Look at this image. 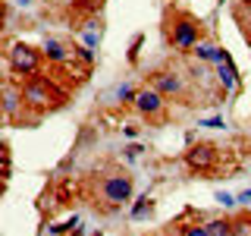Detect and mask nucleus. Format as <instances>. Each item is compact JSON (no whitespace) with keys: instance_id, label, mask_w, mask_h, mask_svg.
Listing matches in <instances>:
<instances>
[{"instance_id":"7","label":"nucleus","mask_w":251,"mask_h":236,"mask_svg":"<svg viewBox=\"0 0 251 236\" xmlns=\"http://www.w3.org/2000/svg\"><path fill=\"white\" fill-rule=\"evenodd\" d=\"M214 161H217V151L210 145H198V148L188 151V167H192V170H210Z\"/></svg>"},{"instance_id":"2","label":"nucleus","mask_w":251,"mask_h":236,"mask_svg":"<svg viewBox=\"0 0 251 236\" xmlns=\"http://www.w3.org/2000/svg\"><path fill=\"white\" fill-rule=\"evenodd\" d=\"M6 60H10V69L16 76H38V69H41V54L28 44H13Z\"/></svg>"},{"instance_id":"10","label":"nucleus","mask_w":251,"mask_h":236,"mask_svg":"<svg viewBox=\"0 0 251 236\" xmlns=\"http://www.w3.org/2000/svg\"><path fill=\"white\" fill-rule=\"evenodd\" d=\"M207 230H210V236H232V220L217 217V220H210V224H207Z\"/></svg>"},{"instance_id":"21","label":"nucleus","mask_w":251,"mask_h":236,"mask_svg":"<svg viewBox=\"0 0 251 236\" xmlns=\"http://www.w3.org/2000/svg\"><path fill=\"white\" fill-rule=\"evenodd\" d=\"M141 151H145V148H141V145H129V148H126V157H138Z\"/></svg>"},{"instance_id":"3","label":"nucleus","mask_w":251,"mask_h":236,"mask_svg":"<svg viewBox=\"0 0 251 236\" xmlns=\"http://www.w3.org/2000/svg\"><path fill=\"white\" fill-rule=\"evenodd\" d=\"M173 47L176 51H195V44L201 41V26L192 19V16H179L173 22Z\"/></svg>"},{"instance_id":"22","label":"nucleus","mask_w":251,"mask_h":236,"mask_svg":"<svg viewBox=\"0 0 251 236\" xmlns=\"http://www.w3.org/2000/svg\"><path fill=\"white\" fill-rule=\"evenodd\" d=\"M138 136V126H126V139H135Z\"/></svg>"},{"instance_id":"8","label":"nucleus","mask_w":251,"mask_h":236,"mask_svg":"<svg viewBox=\"0 0 251 236\" xmlns=\"http://www.w3.org/2000/svg\"><path fill=\"white\" fill-rule=\"evenodd\" d=\"M41 54H44V57L50 60V63H66V60H69V51H66V47H63V44L57 41V38H44Z\"/></svg>"},{"instance_id":"16","label":"nucleus","mask_w":251,"mask_h":236,"mask_svg":"<svg viewBox=\"0 0 251 236\" xmlns=\"http://www.w3.org/2000/svg\"><path fill=\"white\" fill-rule=\"evenodd\" d=\"M198 126H207V129H223L226 120H223V117H210V120H201Z\"/></svg>"},{"instance_id":"13","label":"nucleus","mask_w":251,"mask_h":236,"mask_svg":"<svg viewBox=\"0 0 251 236\" xmlns=\"http://www.w3.org/2000/svg\"><path fill=\"white\" fill-rule=\"evenodd\" d=\"M148 211H151V199H148V195H141V199L135 202V208H132V217L138 220V217H145Z\"/></svg>"},{"instance_id":"9","label":"nucleus","mask_w":251,"mask_h":236,"mask_svg":"<svg viewBox=\"0 0 251 236\" xmlns=\"http://www.w3.org/2000/svg\"><path fill=\"white\" fill-rule=\"evenodd\" d=\"M220 85H223V91H232L235 85H239V73H235L232 60L220 63Z\"/></svg>"},{"instance_id":"17","label":"nucleus","mask_w":251,"mask_h":236,"mask_svg":"<svg viewBox=\"0 0 251 236\" xmlns=\"http://www.w3.org/2000/svg\"><path fill=\"white\" fill-rule=\"evenodd\" d=\"M217 202L223 205V208H232V205H239V202H235V195H229V192H217Z\"/></svg>"},{"instance_id":"24","label":"nucleus","mask_w":251,"mask_h":236,"mask_svg":"<svg viewBox=\"0 0 251 236\" xmlns=\"http://www.w3.org/2000/svg\"><path fill=\"white\" fill-rule=\"evenodd\" d=\"M94 236H100V233H94Z\"/></svg>"},{"instance_id":"4","label":"nucleus","mask_w":251,"mask_h":236,"mask_svg":"<svg viewBox=\"0 0 251 236\" xmlns=\"http://www.w3.org/2000/svg\"><path fill=\"white\" fill-rule=\"evenodd\" d=\"M22 98L31 107H53L57 104V91H53V85L47 79H28L22 85Z\"/></svg>"},{"instance_id":"20","label":"nucleus","mask_w":251,"mask_h":236,"mask_svg":"<svg viewBox=\"0 0 251 236\" xmlns=\"http://www.w3.org/2000/svg\"><path fill=\"white\" fill-rule=\"evenodd\" d=\"M235 202H239V205H251V189H245V192H239V195H235Z\"/></svg>"},{"instance_id":"11","label":"nucleus","mask_w":251,"mask_h":236,"mask_svg":"<svg viewBox=\"0 0 251 236\" xmlns=\"http://www.w3.org/2000/svg\"><path fill=\"white\" fill-rule=\"evenodd\" d=\"M19 98H22V94H19ZM19 98H16L13 85H6V101H3V114H6V117L16 114V104H19Z\"/></svg>"},{"instance_id":"12","label":"nucleus","mask_w":251,"mask_h":236,"mask_svg":"<svg viewBox=\"0 0 251 236\" xmlns=\"http://www.w3.org/2000/svg\"><path fill=\"white\" fill-rule=\"evenodd\" d=\"M232 236H251V217L232 220Z\"/></svg>"},{"instance_id":"5","label":"nucleus","mask_w":251,"mask_h":236,"mask_svg":"<svg viewBox=\"0 0 251 236\" xmlns=\"http://www.w3.org/2000/svg\"><path fill=\"white\" fill-rule=\"evenodd\" d=\"M135 107H138V114H145V117H160L163 114V94L154 88V85H148V88H141L135 94Z\"/></svg>"},{"instance_id":"6","label":"nucleus","mask_w":251,"mask_h":236,"mask_svg":"<svg viewBox=\"0 0 251 236\" xmlns=\"http://www.w3.org/2000/svg\"><path fill=\"white\" fill-rule=\"evenodd\" d=\"M154 88L160 91L163 98H179V94H185V82H182V76H176V73H157Z\"/></svg>"},{"instance_id":"19","label":"nucleus","mask_w":251,"mask_h":236,"mask_svg":"<svg viewBox=\"0 0 251 236\" xmlns=\"http://www.w3.org/2000/svg\"><path fill=\"white\" fill-rule=\"evenodd\" d=\"M141 41H145V35H135V41H132V51H129V60H135V57H138V47H141Z\"/></svg>"},{"instance_id":"23","label":"nucleus","mask_w":251,"mask_h":236,"mask_svg":"<svg viewBox=\"0 0 251 236\" xmlns=\"http://www.w3.org/2000/svg\"><path fill=\"white\" fill-rule=\"evenodd\" d=\"M19 3H22V6H25V3H28V0H19Z\"/></svg>"},{"instance_id":"14","label":"nucleus","mask_w":251,"mask_h":236,"mask_svg":"<svg viewBox=\"0 0 251 236\" xmlns=\"http://www.w3.org/2000/svg\"><path fill=\"white\" fill-rule=\"evenodd\" d=\"M135 94H138V91L132 88V85H123V88L116 91V98H120L123 104H135Z\"/></svg>"},{"instance_id":"18","label":"nucleus","mask_w":251,"mask_h":236,"mask_svg":"<svg viewBox=\"0 0 251 236\" xmlns=\"http://www.w3.org/2000/svg\"><path fill=\"white\" fill-rule=\"evenodd\" d=\"M78 60H85V63H94V51H91V47H78Z\"/></svg>"},{"instance_id":"15","label":"nucleus","mask_w":251,"mask_h":236,"mask_svg":"<svg viewBox=\"0 0 251 236\" xmlns=\"http://www.w3.org/2000/svg\"><path fill=\"white\" fill-rule=\"evenodd\" d=\"M185 236H210V230H207V224H192V227H185Z\"/></svg>"},{"instance_id":"1","label":"nucleus","mask_w":251,"mask_h":236,"mask_svg":"<svg viewBox=\"0 0 251 236\" xmlns=\"http://www.w3.org/2000/svg\"><path fill=\"white\" fill-rule=\"evenodd\" d=\"M100 199H104L107 208H120L132 199V179L123 177V173H113V177L100 179Z\"/></svg>"}]
</instances>
